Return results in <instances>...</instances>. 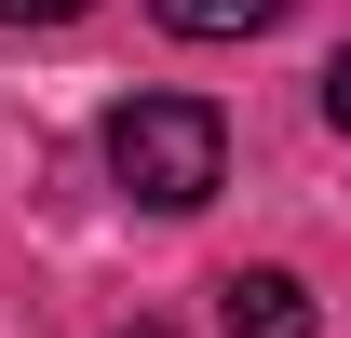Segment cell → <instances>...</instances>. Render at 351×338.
Here are the masks:
<instances>
[{
	"instance_id": "1",
	"label": "cell",
	"mask_w": 351,
	"mask_h": 338,
	"mask_svg": "<svg viewBox=\"0 0 351 338\" xmlns=\"http://www.w3.org/2000/svg\"><path fill=\"white\" fill-rule=\"evenodd\" d=\"M108 176L149 216H189V203H217V176H230V122L203 95H122L108 109Z\"/></svg>"
},
{
	"instance_id": "2",
	"label": "cell",
	"mask_w": 351,
	"mask_h": 338,
	"mask_svg": "<svg viewBox=\"0 0 351 338\" xmlns=\"http://www.w3.org/2000/svg\"><path fill=\"white\" fill-rule=\"evenodd\" d=\"M217 325L230 338H311V284H298V271H230V284H217Z\"/></svg>"
},
{
	"instance_id": "3",
	"label": "cell",
	"mask_w": 351,
	"mask_h": 338,
	"mask_svg": "<svg viewBox=\"0 0 351 338\" xmlns=\"http://www.w3.org/2000/svg\"><path fill=\"white\" fill-rule=\"evenodd\" d=\"M176 41H257V27H284V0H149Z\"/></svg>"
},
{
	"instance_id": "4",
	"label": "cell",
	"mask_w": 351,
	"mask_h": 338,
	"mask_svg": "<svg viewBox=\"0 0 351 338\" xmlns=\"http://www.w3.org/2000/svg\"><path fill=\"white\" fill-rule=\"evenodd\" d=\"M68 14H95V0H0V27H68Z\"/></svg>"
},
{
	"instance_id": "5",
	"label": "cell",
	"mask_w": 351,
	"mask_h": 338,
	"mask_svg": "<svg viewBox=\"0 0 351 338\" xmlns=\"http://www.w3.org/2000/svg\"><path fill=\"white\" fill-rule=\"evenodd\" d=\"M324 122L351 135V41H338V68H324Z\"/></svg>"
},
{
	"instance_id": "6",
	"label": "cell",
	"mask_w": 351,
	"mask_h": 338,
	"mask_svg": "<svg viewBox=\"0 0 351 338\" xmlns=\"http://www.w3.org/2000/svg\"><path fill=\"white\" fill-rule=\"evenodd\" d=\"M122 338H176V325H122Z\"/></svg>"
}]
</instances>
